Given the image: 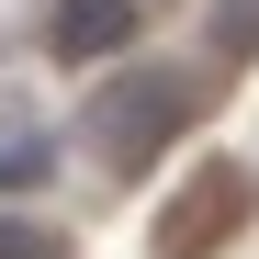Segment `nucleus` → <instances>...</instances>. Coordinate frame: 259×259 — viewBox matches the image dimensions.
Segmentation results:
<instances>
[{"instance_id": "f257e3e1", "label": "nucleus", "mask_w": 259, "mask_h": 259, "mask_svg": "<svg viewBox=\"0 0 259 259\" xmlns=\"http://www.w3.org/2000/svg\"><path fill=\"white\" fill-rule=\"evenodd\" d=\"M192 124H203V79L192 68H124V79L91 91V124H79V136H91L102 169H147L158 147H181Z\"/></svg>"}, {"instance_id": "f03ea898", "label": "nucleus", "mask_w": 259, "mask_h": 259, "mask_svg": "<svg viewBox=\"0 0 259 259\" xmlns=\"http://www.w3.org/2000/svg\"><path fill=\"white\" fill-rule=\"evenodd\" d=\"M248 203H259V192H248V169H237V158H203L192 181L158 203V226H147V259H226V237L248 226Z\"/></svg>"}, {"instance_id": "7ed1b4c3", "label": "nucleus", "mask_w": 259, "mask_h": 259, "mask_svg": "<svg viewBox=\"0 0 259 259\" xmlns=\"http://www.w3.org/2000/svg\"><path fill=\"white\" fill-rule=\"evenodd\" d=\"M46 46H57L68 68L124 57V46H136V0H57V12H46Z\"/></svg>"}, {"instance_id": "20e7f679", "label": "nucleus", "mask_w": 259, "mask_h": 259, "mask_svg": "<svg viewBox=\"0 0 259 259\" xmlns=\"http://www.w3.org/2000/svg\"><path fill=\"white\" fill-rule=\"evenodd\" d=\"M203 34H214V57H226V68H248V57H259V0H214Z\"/></svg>"}, {"instance_id": "39448f33", "label": "nucleus", "mask_w": 259, "mask_h": 259, "mask_svg": "<svg viewBox=\"0 0 259 259\" xmlns=\"http://www.w3.org/2000/svg\"><path fill=\"white\" fill-rule=\"evenodd\" d=\"M46 169H57V147H46V136H0V192H34Z\"/></svg>"}, {"instance_id": "423d86ee", "label": "nucleus", "mask_w": 259, "mask_h": 259, "mask_svg": "<svg viewBox=\"0 0 259 259\" xmlns=\"http://www.w3.org/2000/svg\"><path fill=\"white\" fill-rule=\"evenodd\" d=\"M0 259H68V237H57V226H34V214H12V203H0Z\"/></svg>"}]
</instances>
